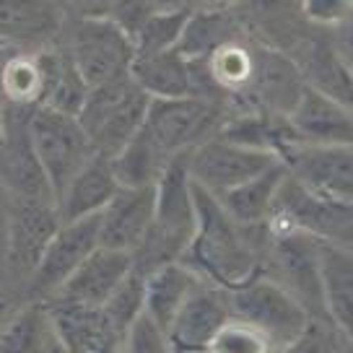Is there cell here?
Instances as JSON below:
<instances>
[{
    "instance_id": "1",
    "label": "cell",
    "mask_w": 353,
    "mask_h": 353,
    "mask_svg": "<svg viewBox=\"0 0 353 353\" xmlns=\"http://www.w3.org/2000/svg\"><path fill=\"white\" fill-rule=\"evenodd\" d=\"M198 229L182 263L203 281L221 288H236L260 273V257L268 239L265 226H239L210 192L192 182Z\"/></svg>"
},
{
    "instance_id": "2",
    "label": "cell",
    "mask_w": 353,
    "mask_h": 353,
    "mask_svg": "<svg viewBox=\"0 0 353 353\" xmlns=\"http://www.w3.org/2000/svg\"><path fill=\"white\" fill-rule=\"evenodd\" d=\"M188 154H176L156 182L154 221L141 247L132 252V268L143 276L156 270L159 265L182 260L198 229V208L192 195Z\"/></svg>"
},
{
    "instance_id": "3",
    "label": "cell",
    "mask_w": 353,
    "mask_h": 353,
    "mask_svg": "<svg viewBox=\"0 0 353 353\" xmlns=\"http://www.w3.org/2000/svg\"><path fill=\"white\" fill-rule=\"evenodd\" d=\"M151 97L128 76L91 86L76 117L97 154L114 156L141 130Z\"/></svg>"
},
{
    "instance_id": "4",
    "label": "cell",
    "mask_w": 353,
    "mask_h": 353,
    "mask_svg": "<svg viewBox=\"0 0 353 353\" xmlns=\"http://www.w3.org/2000/svg\"><path fill=\"white\" fill-rule=\"evenodd\" d=\"M226 120V104L203 97L151 99L141 132L164 159L188 154L203 141L213 138Z\"/></svg>"
},
{
    "instance_id": "5",
    "label": "cell",
    "mask_w": 353,
    "mask_h": 353,
    "mask_svg": "<svg viewBox=\"0 0 353 353\" xmlns=\"http://www.w3.org/2000/svg\"><path fill=\"white\" fill-rule=\"evenodd\" d=\"M320 250V239L304 232H268L260 257V273L286 288L309 317H325Z\"/></svg>"
},
{
    "instance_id": "6",
    "label": "cell",
    "mask_w": 353,
    "mask_h": 353,
    "mask_svg": "<svg viewBox=\"0 0 353 353\" xmlns=\"http://www.w3.org/2000/svg\"><path fill=\"white\" fill-rule=\"evenodd\" d=\"M265 226L268 232H304L325 244L348 247L353 236V203L317 195L286 174Z\"/></svg>"
},
{
    "instance_id": "7",
    "label": "cell",
    "mask_w": 353,
    "mask_h": 353,
    "mask_svg": "<svg viewBox=\"0 0 353 353\" xmlns=\"http://www.w3.org/2000/svg\"><path fill=\"white\" fill-rule=\"evenodd\" d=\"M29 135H32L34 154L39 159L44 176L57 200L68 182L97 156V148L91 145L76 114L50 110L42 104L32 107Z\"/></svg>"
},
{
    "instance_id": "8",
    "label": "cell",
    "mask_w": 353,
    "mask_h": 353,
    "mask_svg": "<svg viewBox=\"0 0 353 353\" xmlns=\"http://www.w3.org/2000/svg\"><path fill=\"white\" fill-rule=\"evenodd\" d=\"M60 37H65V50L70 52L88 88L130 73L135 44L107 16L101 19L68 16Z\"/></svg>"
},
{
    "instance_id": "9",
    "label": "cell",
    "mask_w": 353,
    "mask_h": 353,
    "mask_svg": "<svg viewBox=\"0 0 353 353\" xmlns=\"http://www.w3.org/2000/svg\"><path fill=\"white\" fill-rule=\"evenodd\" d=\"M229 309L234 320L260 330L278 351L288 345L309 325V312L276 281L257 273L247 283L229 288Z\"/></svg>"
},
{
    "instance_id": "10",
    "label": "cell",
    "mask_w": 353,
    "mask_h": 353,
    "mask_svg": "<svg viewBox=\"0 0 353 353\" xmlns=\"http://www.w3.org/2000/svg\"><path fill=\"white\" fill-rule=\"evenodd\" d=\"M278 161L281 156L273 151L250 148V145L234 143L229 138H221V135L203 141L188 154L190 179L205 192H210L213 198L239 188L242 182L257 176Z\"/></svg>"
},
{
    "instance_id": "11",
    "label": "cell",
    "mask_w": 353,
    "mask_h": 353,
    "mask_svg": "<svg viewBox=\"0 0 353 353\" xmlns=\"http://www.w3.org/2000/svg\"><path fill=\"white\" fill-rule=\"evenodd\" d=\"M57 203L47 198L11 195L6 205V257L13 273L32 276L50 239L60 229Z\"/></svg>"
},
{
    "instance_id": "12",
    "label": "cell",
    "mask_w": 353,
    "mask_h": 353,
    "mask_svg": "<svg viewBox=\"0 0 353 353\" xmlns=\"http://www.w3.org/2000/svg\"><path fill=\"white\" fill-rule=\"evenodd\" d=\"M281 161L307 190L353 203V143H291L281 151Z\"/></svg>"
},
{
    "instance_id": "13",
    "label": "cell",
    "mask_w": 353,
    "mask_h": 353,
    "mask_svg": "<svg viewBox=\"0 0 353 353\" xmlns=\"http://www.w3.org/2000/svg\"><path fill=\"white\" fill-rule=\"evenodd\" d=\"M99 247V213L86 219L63 221L50 239L39 263L29 276V294L44 301L65 283V278Z\"/></svg>"
},
{
    "instance_id": "14",
    "label": "cell",
    "mask_w": 353,
    "mask_h": 353,
    "mask_svg": "<svg viewBox=\"0 0 353 353\" xmlns=\"http://www.w3.org/2000/svg\"><path fill=\"white\" fill-rule=\"evenodd\" d=\"M3 110H6V135L0 143V185L11 195L55 200L29 135L32 107L3 104Z\"/></svg>"
},
{
    "instance_id": "15",
    "label": "cell",
    "mask_w": 353,
    "mask_h": 353,
    "mask_svg": "<svg viewBox=\"0 0 353 353\" xmlns=\"http://www.w3.org/2000/svg\"><path fill=\"white\" fill-rule=\"evenodd\" d=\"M232 320L226 288L203 281L179 307L174 322L166 330V341L174 353H205L216 332Z\"/></svg>"
},
{
    "instance_id": "16",
    "label": "cell",
    "mask_w": 353,
    "mask_h": 353,
    "mask_svg": "<svg viewBox=\"0 0 353 353\" xmlns=\"http://www.w3.org/2000/svg\"><path fill=\"white\" fill-rule=\"evenodd\" d=\"M132 270V254L110 247H97L83 263L65 278L44 304H76V307H104Z\"/></svg>"
},
{
    "instance_id": "17",
    "label": "cell",
    "mask_w": 353,
    "mask_h": 353,
    "mask_svg": "<svg viewBox=\"0 0 353 353\" xmlns=\"http://www.w3.org/2000/svg\"><path fill=\"white\" fill-rule=\"evenodd\" d=\"M156 210V185L120 188L99 210V247L135 252L151 229Z\"/></svg>"
},
{
    "instance_id": "18",
    "label": "cell",
    "mask_w": 353,
    "mask_h": 353,
    "mask_svg": "<svg viewBox=\"0 0 353 353\" xmlns=\"http://www.w3.org/2000/svg\"><path fill=\"white\" fill-rule=\"evenodd\" d=\"M68 11L60 0H0V42L16 47H50L65 29Z\"/></svg>"
},
{
    "instance_id": "19",
    "label": "cell",
    "mask_w": 353,
    "mask_h": 353,
    "mask_svg": "<svg viewBox=\"0 0 353 353\" xmlns=\"http://www.w3.org/2000/svg\"><path fill=\"white\" fill-rule=\"evenodd\" d=\"M286 120L296 143H353V112L312 86L301 88Z\"/></svg>"
},
{
    "instance_id": "20",
    "label": "cell",
    "mask_w": 353,
    "mask_h": 353,
    "mask_svg": "<svg viewBox=\"0 0 353 353\" xmlns=\"http://www.w3.org/2000/svg\"><path fill=\"white\" fill-rule=\"evenodd\" d=\"M288 55L296 60L307 86L317 88L353 112V76L335 52L330 34H307Z\"/></svg>"
},
{
    "instance_id": "21",
    "label": "cell",
    "mask_w": 353,
    "mask_h": 353,
    "mask_svg": "<svg viewBox=\"0 0 353 353\" xmlns=\"http://www.w3.org/2000/svg\"><path fill=\"white\" fill-rule=\"evenodd\" d=\"M117 190H120V182L112 169V159L97 154L57 195V213L63 221L94 216L114 198Z\"/></svg>"
},
{
    "instance_id": "22",
    "label": "cell",
    "mask_w": 353,
    "mask_h": 353,
    "mask_svg": "<svg viewBox=\"0 0 353 353\" xmlns=\"http://www.w3.org/2000/svg\"><path fill=\"white\" fill-rule=\"evenodd\" d=\"M320 268L325 317L353 348V252L341 244L322 242Z\"/></svg>"
},
{
    "instance_id": "23",
    "label": "cell",
    "mask_w": 353,
    "mask_h": 353,
    "mask_svg": "<svg viewBox=\"0 0 353 353\" xmlns=\"http://www.w3.org/2000/svg\"><path fill=\"white\" fill-rule=\"evenodd\" d=\"M130 78L151 99L192 97V65L176 47L159 52H135Z\"/></svg>"
},
{
    "instance_id": "24",
    "label": "cell",
    "mask_w": 353,
    "mask_h": 353,
    "mask_svg": "<svg viewBox=\"0 0 353 353\" xmlns=\"http://www.w3.org/2000/svg\"><path fill=\"white\" fill-rule=\"evenodd\" d=\"M44 307L57 338L73 353H99L104 345L122 341V335L112 327L101 307H76V304H44Z\"/></svg>"
},
{
    "instance_id": "25",
    "label": "cell",
    "mask_w": 353,
    "mask_h": 353,
    "mask_svg": "<svg viewBox=\"0 0 353 353\" xmlns=\"http://www.w3.org/2000/svg\"><path fill=\"white\" fill-rule=\"evenodd\" d=\"M198 283L200 276L182 260L159 265L156 270L145 273L143 312L166 332L169 325L174 322L179 307L185 304V299L192 294V288Z\"/></svg>"
},
{
    "instance_id": "26",
    "label": "cell",
    "mask_w": 353,
    "mask_h": 353,
    "mask_svg": "<svg viewBox=\"0 0 353 353\" xmlns=\"http://www.w3.org/2000/svg\"><path fill=\"white\" fill-rule=\"evenodd\" d=\"M288 169L283 161L273 164L270 169L260 172L257 176L242 182L239 188L229 190L219 195L221 208L226 210L239 226H265V221L273 210V203H276V195L283 179H286Z\"/></svg>"
},
{
    "instance_id": "27",
    "label": "cell",
    "mask_w": 353,
    "mask_h": 353,
    "mask_svg": "<svg viewBox=\"0 0 353 353\" xmlns=\"http://www.w3.org/2000/svg\"><path fill=\"white\" fill-rule=\"evenodd\" d=\"M42 63H44V91H42V107L65 112V114H78L83 101H86L88 86L81 78L76 63L65 44H50L42 47Z\"/></svg>"
},
{
    "instance_id": "28",
    "label": "cell",
    "mask_w": 353,
    "mask_h": 353,
    "mask_svg": "<svg viewBox=\"0 0 353 353\" xmlns=\"http://www.w3.org/2000/svg\"><path fill=\"white\" fill-rule=\"evenodd\" d=\"M244 26L239 16H234V8L226 11H190L182 37L176 42V50L188 60L208 57L216 47L229 42L234 37H242Z\"/></svg>"
},
{
    "instance_id": "29",
    "label": "cell",
    "mask_w": 353,
    "mask_h": 353,
    "mask_svg": "<svg viewBox=\"0 0 353 353\" xmlns=\"http://www.w3.org/2000/svg\"><path fill=\"white\" fill-rule=\"evenodd\" d=\"M3 104L13 107H39L44 91L42 47H16L8 65L3 70Z\"/></svg>"
},
{
    "instance_id": "30",
    "label": "cell",
    "mask_w": 353,
    "mask_h": 353,
    "mask_svg": "<svg viewBox=\"0 0 353 353\" xmlns=\"http://www.w3.org/2000/svg\"><path fill=\"white\" fill-rule=\"evenodd\" d=\"M166 164H169V159L159 154L141 130L135 132L130 141L112 156V169H114V176H117L120 188L156 185L161 172L166 169Z\"/></svg>"
},
{
    "instance_id": "31",
    "label": "cell",
    "mask_w": 353,
    "mask_h": 353,
    "mask_svg": "<svg viewBox=\"0 0 353 353\" xmlns=\"http://www.w3.org/2000/svg\"><path fill=\"white\" fill-rule=\"evenodd\" d=\"M50 330V314L42 301H34L0 335V353H37Z\"/></svg>"
},
{
    "instance_id": "32",
    "label": "cell",
    "mask_w": 353,
    "mask_h": 353,
    "mask_svg": "<svg viewBox=\"0 0 353 353\" xmlns=\"http://www.w3.org/2000/svg\"><path fill=\"white\" fill-rule=\"evenodd\" d=\"M143 291H145V276L132 268L130 273H128V278L122 281L120 286H117V291L101 307L104 314H107V320L112 322V327L120 332L122 338H125L128 327L135 322V317L143 312Z\"/></svg>"
},
{
    "instance_id": "33",
    "label": "cell",
    "mask_w": 353,
    "mask_h": 353,
    "mask_svg": "<svg viewBox=\"0 0 353 353\" xmlns=\"http://www.w3.org/2000/svg\"><path fill=\"white\" fill-rule=\"evenodd\" d=\"M188 16H190V8L151 16V19L143 23V29L135 34V39H132L135 52H159V50L176 47Z\"/></svg>"
},
{
    "instance_id": "34",
    "label": "cell",
    "mask_w": 353,
    "mask_h": 353,
    "mask_svg": "<svg viewBox=\"0 0 353 353\" xmlns=\"http://www.w3.org/2000/svg\"><path fill=\"white\" fill-rule=\"evenodd\" d=\"M205 353H278V348L252 325L232 317L216 332Z\"/></svg>"
},
{
    "instance_id": "35",
    "label": "cell",
    "mask_w": 353,
    "mask_h": 353,
    "mask_svg": "<svg viewBox=\"0 0 353 353\" xmlns=\"http://www.w3.org/2000/svg\"><path fill=\"white\" fill-rule=\"evenodd\" d=\"M348 341L327 317H312L309 325L278 353H345Z\"/></svg>"
},
{
    "instance_id": "36",
    "label": "cell",
    "mask_w": 353,
    "mask_h": 353,
    "mask_svg": "<svg viewBox=\"0 0 353 353\" xmlns=\"http://www.w3.org/2000/svg\"><path fill=\"white\" fill-rule=\"evenodd\" d=\"M122 353H174L166 341V332L156 325L145 312H141L132 322L125 338H122Z\"/></svg>"
},
{
    "instance_id": "37",
    "label": "cell",
    "mask_w": 353,
    "mask_h": 353,
    "mask_svg": "<svg viewBox=\"0 0 353 353\" xmlns=\"http://www.w3.org/2000/svg\"><path fill=\"white\" fill-rule=\"evenodd\" d=\"M299 8L312 26L332 29L353 13V0H299Z\"/></svg>"
},
{
    "instance_id": "38",
    "label": "cell",
    "mask_w": 353,
    "mask_h": 353,
    "mask_svg": "<svg viewBox=\"0 0 353 353\" xmlns=\"http://www.w3.org/2000/svg\"><path fill=\"white\" fill-rule=\"evenodd\" d=\"M327 32H330V42L335 47L338 57H341L343 65L348 68V73L353 76V13L345 21L338 23V26L327 29Z\"/></svg>"
},
{
    "instance_id": "39",
    "label": "cell",
    "mask_w": 353,
    "mask_h": 353,
    "mask_svg": "<svg viewBox=\"0 0 353 353\" xmlns=\"http://www.w3.org/2000/svg\"><path fill=\"white\" fill-rule=\"evenodd\" d=\"M65 6L68 16H81V19H101L110 16L112 6L117 0H60Z\"/></svg>"
},
{
    "instance_id": "40",
    "label": "cell",
    "mask_w": 353,
    "mask_h": 353,
    "mask_svg": "<svg viewBox=\"0 0 353 353\" xmlns=\"http://www.w3.org/2000/svg\"><path fill=\"white\" fill-rule=\"evenodd\" d=\"M242 0H185L190 11H226V8H234L239 6Z\"/></svg>"
},
{
    "instance_id": "41",
    "label": "cell",
    "mask_w": 353,
    "mask_h": 353,
    "mask_svg": "<svg viewBox=\"0 0 353 353\" xmlns=\"http://www.w3.org/2000/svg\"><path fill=\"white\" fill-rule=\"evenodd\" d=\"M37 353H73V351H70L65 343L57 338L55 327H52V322H50V330H47V335H44L42 345L37 348Z\"/></svg>"
},
{
    "instance_id": "42",
    "label": "cell",
    "mask_w": 353,
    "mask_h": 353,
    "mask_svg": "<svg viewBox=\"0 0 353 353\" xmlns=\"http://www.w3.org/2000/svg\"><path fill=\"white\" fill-rule=\"evenodd\" d=\"M143 3L154 13H172V11H182V8H188V6H185V0H143Z\"/></svg>"
},
{
    "instance_id": "43",
    "label": "cell",
    "mask_w": 353,
    "mask_h": 353,
    "mask_svg": "<svg viewBox=\"0 0 353 353\" xmlns=\"http://www.w3.org/2000/svg\"><path fill=\"white\" fill-rule=\"evenodd\" d=\"M13 52H16V44H0V86H3V70H6ZM0 104H3V88H0Z\"/></svg>"
},
{
    "instance_id": "44",
    "label": "cell",
    "mask_w": 353,
    "mask_h": 353,
    "mask_svg": "<svg viewBox=\"0 0 353 353\" xmlns=\"http://www.w3.org/2000/svg\"><path fill=\"white\" fill-rule=\"evenodd\" d=\"M3 135H6V110L0 104V143H3Z\"/></svg>"
},
{
    "instance_id": "45",
    "label": "cell",
    "mask_w": 353,
    "mask_h": 353,
    "mask_svg": "<svg viewBox=\"0 0 353 353\" xmlns=\"http://www.w3.org/2000/svg\"><path fill=\"white\" fill-rule=\"evenodd\" d=\"M348 250H351V252H353V236H351V242H348Z\"/></svg>"
},
{
    "instance_id": "46",
    "label": "cell",
    "mask_w": 353,
    "mask_h": 353,
    "mask_svg": "<svg viewBox=\"0 0 353 353\" xmlns=\"http://www.w3.org/2000/svg\"><path fill=\"white\" fill-rule=\"evenodd\" d=\"M0 44H6V42H0Z\"/></svg>"
}]
</instances>
